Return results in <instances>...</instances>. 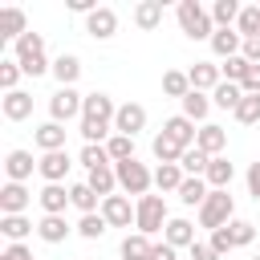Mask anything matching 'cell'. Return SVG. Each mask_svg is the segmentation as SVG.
Here are the masks:
<instances>
[{
	"label": "cell",
	"instance_id": "cell-38",
	"mask_svg": "<svg viewBox=\"0 0 260 260\" xmlns=\"http://www.w3.org/2000/svg\"><path fill=\"white\" fill-rule=\"evenodd\" d=\"M73 228H77V236H81V240H102V236L110 232V223L102 219V211H93V215H81Z\"/></svg>",
	"mask_w": 260,
	"mask_h": 260
},
{
	"label": "cell",
	"instance_id": "cell-22",
	"mask_svg": "<svg viewBox=\"0 0 260 260\" xmlns=\"http://www.w3.org/2000/svg\"><path fill=\"white\" fill-rule=\"evenodd\" d=\"M24 32H28V20H24V8H16V4H8V8L0 12V37L16 45V41H20Z\"/></svg>",
	"mask_w": 260,
	"mask_h": 260
},
{
	"label": "cell",
	"instance_id": "cell-3",
	"mask_svg": "<svg viewBox=\"0 0 260 260\" xmlns=\"http://www.w3.org/2000/svg\"><path fill=\"white\" fill-rule=\"evenodd\" d=\"M167 223H171V211H167V199H162V195H142V199L134 203V232L158 236Z\"/></svg>",
	"mask_w": 260,
	"mask_h": 260
},
{
	"label": "cell",
	"instance_id": "cell-48",
	"mask_svg": "<svg viewBox=\"0 0 260 260\" xmlns=\"http://www.w3.org/2000/svg\"><path fill=\"white\" fill-rule=\"evenodd\" d=\"M244 183H248V195L260 203V162H252L248 167V175H244Z\"/></svg>",
	"mask_w": 260,
	"mask_h": 260
},
{
	"label": "cell",
	"instance_id": "cell-13",
	"mask_svg": "<svg viewBox=\"0 0 260 260\" xmlns=\"http://www.w3.org/2000/svg\"><path fill=\"white\" fill-rule=\"evenodd\" d=\"M37 203H41V211H45V215H65V207H73V199H69V187H65V183H45V187L37 191Z\"/></svg>",
	"mask_w": 260,
	"mask_h": 260
},
{
	"label": "cell",
	"instance_id": "cell-51",
	"mask_svg": "<svg viewBox=\"0 0 260 260\" xmlns=\"http://www.w3.org/2000/svg\"><path fill=\"white\" fill-rule=\"evenodd\" d=\"M240 85H244V93H260V65H252V69H248V77H244Z\"/></svg>",
	"mask_w": 260,
	"mask_h": 260
},
{
	"label": "cell",
	"instance_id": "cell-17",
	"mask_svg": "<svg viewBox=\"0 0 260 260\" xmlns=\"http://www.w3.org/2000/svg\"><path fill=\"white\" fill-rule=\"evenodd\" d=\"M65 126L61 122H41L37 130H32V142H37V150L41 154H49V150H65Z\"/></svg>",
	"mask_w": 260,
	"mask_h": 260
},
{
	"label": "cell",
	"instance_id": "cell-23",
	"mask_svg": "<svg viewBox=\"0 0 260 260\" xmlns=\"http://www.w3.org/2000/svg\"><path fill=\"white\" fill-rule=\"evenodd\" d=\"M207 45H211V53H215L219 61H228V57H240V49H244V37H240L236 28H215V37H211Z\"/></svg>",
	"mask_w": 260,
	"mask_h": 260
},
{
	"label": "cell",
	"instance_id": "cell-35",
	"mask_svg": "<svg viewBox=\"0 0 260 260\" xmlns=\"http://www.w3.org/2000/svg\"><path fill=\"white\" fill-rule=\"evenodd\" d=\"M162 93L183 102V98L191 93V77H187V69H167V73H162Z\"/></svg>",
	"mask_w": 260,
	"mask_h": 260
},
{
	"label": "cell",
	"instance_id": "cell-52",
	"mask_svg": "<svg viewBox=\"0 0 260 260\" xmlns=\"http://www.w3.org/2000/svg\"><path fill=\"white\" fill-rule=\"evenodd\" d=\"M150 260H179V248H171V244L162 240V244H154V252H150Z\"/></svg>",
	"mask_w": 260,
	"mask_h": 260
},
{
	"label": "cell",
	"instance_id": "cell-47",
	"mask_svg": "<svg viewBox=\"0 0 260 260\" xmlns=\"http://www.w3.org/2000/svg\"><path fill=\"white\" fill-rule=\"evenodd\" d=\"M187 252H191V260H219V256H215V248H211L207 240H195Z\"/></svg>",
	"mask_w": 260,
	"mask_h": 260
},
{
	"label": "cell",
	"instance_id": "cell-50",
	"mask_svg": "<svg viewBox=\"0 0 260 260\" xmlns=\"http://www.w3.org/2000/svg\"><path fill=\"white\" fill-rule=\"evenodd\" d=\"M240 53H244V57H248V61H252V65H260V37H248V41H244V49H240Z\"/></svg>",
	"mask_w": 260,
	"mask_h": 260
},
{
	"label": "cell",
	"instance_id": "cell-31",
	"mask_svg": "<svg viewBox=\"0 0 260 260\" xmlns=\"http://www.w3.org/2000/svg\"><path fill=\"white\" fill-rule=\"evenodd\" d=\"M175 195H179L183 207H203V199L211 195V187H207V179H183V187Z\"/></svg>",
	"mask_w": 260,
	"mask_h": 260
},
{
	"label": "cell",
	"instance_id": "cell-28",
	"mask_svg": "<svg viewBox=\"0 0 260 260\" xmlns=\"http://www.w3.org/2000/svg\"><path fill=\"white\" fill-rule=\"evenodd\" d=\"M203 179H207V187H211V191H228V187H232V179H236V167L219 154V158H211V167H207V175H203Z\"/></svg>",
	"mask_w": 260,
	"mask_h": 260
},
{
	"label": "cell",
	"instance_id": "cell-18",
	"mask_svg": "<svg viewBox=\"0 0 260 260\" xmlns=\"http://www.w3.org/2000/svg\"><path fill=\"white\" fill-rule=\"evenodd\" d=\"M195 146H199L203 154L219 158V154L228 150V130H223V126H215V122H203V126H199V138H195Z\"/></svg>",
	"mask_w": 260,
	"mask_h": 260
},
{
	"label": "cell",
	"instance_id": "cell-14",
	"mask_svg": "<svg viewBox=\"0 0 260 260\" xmlns=\"http://www.w3.org/2000/svg\"><path fill=\"white\" fill-rule=\"evenodd\" d=\"M102 219H106L110 228H130V223H134V203H130V195H110V199H102Z\"/></svg>",
	"mask_w": 260,
	"mask_h": 260
},
{
	"label": "cell",
	"instance_id": "cell-42",
	"mask_svg": "<svg viewBox=\"0 0 260 260\" xmlns=\"http://www.w3.org/2000/svg\"><path fill=\"white\" fill-rule=\"evenodd\" d=\"M248 69H252V61H248L244 53H240V57H228V61L219 65V73H223V81H236V85H240V81L248 77Z\"/></svg>",
	"mask_w": 260,
	"mask_h": 260
},
{
	"label": "cell",
	"instance_id": "cell-49",
	"mask_svg": "<svg viewBox=\"0 0 260 260\" xmlns=\"http://www.w3.org/2000/svg\"><path fill=\"white\" fill-rule=\"evenodd\" d=\"M0 260H37V256L28 252V244H8V248L0 252Z\"/></svg>",
	"mask_w": 260,
	"mask_h": 260
},
{
	"label": "cell",
	"instance_id": "cell-41",
	"mask_svg": "<svg viewBox=\"0 0 260 260\" xmlns=\"http://www.w3.org/2000/svg\"><path fill=\"white\" fill-rule=\"evenodd\" d=\"M236 122L240 126H256L260 122V93H244V102L236 106Z\"/></svg>",
	"mask_w": 260,
	"mask_h": 260
},
{
	"label": "cell",
	"instance_id": "cell-4",
	"mask_svg": "<svg viewBox=\"0 0 260 260\" xmlns=\"http://www.w3.org/2000/svg\"><path fill=\"white\" fill-rule=\"evenodd\" d=\"M232 219H236V199H232V191H211V195L203 199V207H199V228L215 232V228H228Z\"/></svg>",
	"mask_w": 260,
	"mask_h": 260
},
{
	"label": "cell",
	"instance_id": "cell-45",
	"mask_svg": "<svg viewBox=\"0 0 260 260\" xmlns=\"http://www.w3.org/2000/svg\"><path fill=\"white\" fill-rule=\"evenodd\" d=\"M20 73H24V69L16 65V57L0 61V89H4V93H12V89H16V81H20Z\"/></svg>",
	"mask_w": 260,
	"mask_h": 260
},
{
	"label": "cell",
	"instance_id": "cell-11",
	"mask_svg": "<svg viewBox=\"0 0 260 260\" xmlns=\"http://www.w3.org/2000/svg\"><path fill=\"white\" fill-rule=\"evenodd\" d=\"M37 162H41V158H32V150H8V154H4V175H8V183H28L32 171H37Z\"/></svg>",
	"mask_w": 260,
	"mask_h": 260
},
{
	"label": "cell",
	"instance_id": "cell-27",
	"mask_svg": "<svg viewBox=\"0 0 260 260\" xmlns=\"http://www.w3.org/2000/svg\"><path fill=\"white\" fill-rule=\"evenodd\" d=\"M134 24H138L142 32L158 28V24H162V0H138V4H134Z\"/></svg>",
	"mask_w": 260,
	"mask_h": 260
},
{
	"label": "cell",
	"instance_id": "cell-2",
	"mask_svg": "<svg viewBox=\"0 0 260 260\" xmlns=\"http://www.w3.org/2000/svg\"><path fill=\"white\" fill-rule=\"evenodd\" d=\"M175 20H179L183 37H191V41H211V37H215V20H211V12H207L199 0H179Z\"/></svg>",
	"mask_w": 260,
	"mask_h": 260
},
{
	"label": "cell",
	"instance_id": "cell-40",
	"mask_svg": "<svg viewBox=\"0 0 260 260\" xmlns=\"http://www.w3.org/2000/svg\"><path fill=\"white\" fill-rule=\"evenodd\" d=\"M236 32H240L244 41H248V37H260V4H248V8H240Z\"/></svg>",
	"mask_w": 260,
	"mask_h": 260
},
{
	"label": "cell",
	"instance_id": "cell-46",
	"mask_svg": "<svg viewBox=\"0 0 260 260\" xmlns=\"http://www.w3.org/2000/svg\"><path fill=\"white\" fill-rule=\"evenodd\" d=\"M207 244H211V248H215V256H219V260H223V256H228V252H232V248H236V244H232V236H228V228H215V232H211V240H207Z\"/></svg>",
	"mask_w": 260,
	"mask_h": 260
},
{
	"label": "cell",
	"instance_id": "cell-5",
	"mask_svg": "<svg viewBox=\"0 0 260 260\" xmlns=\"http://www.w3.org/2000/svg\"><path fill=\"white\" fill-rule=\"evenodd\" d=\"M114 171H118V187L126 191V195H150V187H154V171L146 167V162H138V158H126V162H114Z\"/></svg>",
	"mask_w": 260,
	"mask_h": 260
},
{
	"label": "cell",
	"instance_id": "cell-24",
	"mask_svg": "<svg viewBox=\"0 0 260 260\" xmlns=\"http://www.w3.org/2000/svg\"><path fill=\"white\" fill-rule=\"evenodd\" d=\"M53 77H57V85L73 89L77 77H81V57H77V53H61V57L53 61Z\"/></svg>",
	"mask_w": 260,
	"mask_h": 260
},
{
	"label": "cell",
	"instance_id": "cell-6",
	"mask_svg": "<svg viewBox=\"0 0 260 260\" xmlns=\"http://www.w3.org/2000/svg\"><path fill=\"white\" fill-rule=\"evenodd\" d=\"M81 106H85V93H77V89H65V85H57V93L49 98V122H81Z\"/></svg>",
	"mask_w": 260,
	"mask_h": 260
},
{
	"label": "cell",
	"instance_id": "cell-53",
	"mask_svg": "<svg viewBox=\"0 0 260 260\" xmlns=\"http://www.w3.org/2000/svg\"><path fill=\"white\" fill-rule=\"evenodd\" d=\"M69 12H81V16H89V12H98V4H93V0H69Z\"/></svg>",
	"mask_w": 260,
	"mask_h": 260
},
{
	"label": "cell",
	"instance_id": "cell-12",
	"mask_svg": "<svg viewBox=\"0 0 260 260\" xmlns=\"http://www.w3.org/2000/svg\"><path fill=\"white\" fill-rule=\"evenodd\" d=\"M32 203V191L24 183H4L0 187V215H24Z\"/></svg>",
	"mask_w": 260,
	"mask_h": 260
},
{
	"label": "cell",
	"instance_id": "cell-36",
	"mask_svg": "<svg viewBox=\"0 0 260 260\" xmlns=\"http://www.w3.org/2000/svg\"><path fill=\"white\" fill-rule=\"evenodd\" d=\"M207 12L215 20V28H236V20H240V4L236 0H215Z\"/></svg>",
	"mask_w": 260,
	"mask_h": 260
},
{
	"label": "cell",
	"instance_id": "cell-44",
	"mask_svg": "<svg viewBox=\"0 0 260 260\" xmlns=\"http://www.w3.org/2000/svg\"><path fill=\"white\" fill-rule=\"evenodd\" d=\"M106 150H110V158H114V162H126V158H134V138L114 134V138L106 142Z\"/></svg>",
	"mask_w": 260,
	"mask_h": 260
},
{
	"label": "cell",
	"instance_id": "cell-39",
	"mask_svg": "<svg viewBox=\"0 0 260 260\" xmlns=\"http://www.w3.org/2000/svg\"><path fill=\"white\" fill-rule=\"evenodd\" d=\"M150 154H154L158 162H179V158H183V146H179V142H171L167 134H154V142H150Z\"/></svg>",
	"mask_w": 260,
	"mask_h": 260
},
{
	"label": "cell",
	"instance_id": "cell-25",
	"mask_svg": "<svg viewBox=\"0 0 260 260\" xmlns=\"http://www.w3.org/2000/svg\"><path fill=\"white\" fill-rule=\"evenodd\" d=\"M162 240H167L171 248H191V244H195V223L183 219V215H175V219L162 228Z\"/></svg>",
	"mask_w": 260,
	"mask_h": 260
},
{
	"label": "cell",
	"instance_id": "cell-43",
	"mask_svg": "<svg viewBox=\"0 0 260 260\" xmlns=\"http://www.w3.org/2000/svg\"><path fill=\"white\" fill-rule=\"evenodd\" d=\"M228 236H232L236 248H248V244L256 240V223H252V219H232V223H228Z\"/></svg>",
	"mask_w": 260,
	"mask_h": 260
},
{
	"label": "cell",
	"instance_id": "cell-20",
	"mask_svg": "<svg viewBox=\"0 0 260 260\" xmlns=\"http://www.w3.org/2000/svg\"><path fill=\"white\" fill-rule=\"evenodd\" d=\"M0 110H4V118H8V122H24V118H32V93L12 89V93H4V98H0Z\"/></svg>",
	"mask_w": 260,
	"mask_h": 260
},
{
	"label": "cell",
	"instance_id": "cell-16",
	"mask_svg": "<svg viewBox=\"0 0 260 260\" xmlns=\"http://www.w3.org/2000/svg\"><path fill=\"white\" fill-rule=\"evenodd\" d=\"M162 134H167L171 142H179L183 150H191V146H195V138H199V126H195L191 118L175 114V118H167V122H162Z\"/></svg>",
	"mask_w": 260,
	"mask_h": 260
},
{
	"label": "cell",
	"instance_id": "cell-34",
	"mask_svg": "<svg viewBox=\"0 0 260 260\" xmlns=\"http://www.w3.org/2000/svg\"><path fill=\"white\" fill-rule=\"evenodd\" d=\"M85 183H89L102 199H110V195L118 191V171H114V167H98V171H89V175H85Z\"/></svg>",
	"mask_w": 260,
	"mask_h": 260
},
{
	"label": "cell",
	"instance_id": "cell-30",
	"mask_svg": "<svg viewBox=\"0 0 260 260\" xmlns=\"http://www.w3.org/2000/svg\"><path fill=\"white\" fill-rule=\"evenodd\" d=\"M179 106H183V118H191V122H199V126H203V122H207V114H211V98H207V93H199V89H191Z\"/></svg>",
	"mask_w": 260,
	"mask_h": 260
},
{
	"label": "cell",
	"instance_id": "cell-1",
	"mask_svg": "<svg viewBox=\"0 0 260 260\" xmlns=\"http://www.w3.org/2000/svg\"><path fill=\"white\" fill-rule=\"evenodd\" d=\"M12 57H16V65L28 73V77H41V73H53V61L45 57V37L41 32H24L16 45H12Z\"/></svg>",
	"mask_w": 260,
	"mask_h": 260
},
{
	"label": "cell",
	"instance_id": "cell-8",
	"mask_svg": "<svg viewBox=\"0 0 260 260\" xmlns=\"http://www.w3.org/2000/svg\"><path fill=\"white\" fill-rule=\"evenodd\" d=\"M138 130H146V106H138V102H122L118 114H114V134L134 138Z\"/></svg>",
	"mask_w": 260,
	"mask_h": 260
},
{
	"label": "cell",
	"instance_id": "cell-33",
	"mask_svg": "<svg viewBox=\"0 0 260 260\" xmlns=\"http://www.w3.org/2000/svg\"><path fill=\"white\" fill-rule=\"evenodd\" d=\"M183 179H187V175H183L179 162H158V167H154V187H158V191H179Z\"/></svg>",
	"mask_w": 260,
	"mask_h": 260
},
{
	"label": "cell",
	"instance_id": "cell-19",
	"mask_svg": "<svg viewBox=\"0 0 260 260\" xmlns=\"http://www.w3.org/2000/svg\"><path fill=\"white\" fill-rule=\"evenodd\" d=\"M69 232H77V228H73L65 215H41V219H37V236H41L45 244H65Z\"/></svg>",
	"mask_w": 260,
	"mask_h": 260
},
{
	"label": "cell",
	"instance_id": "cell-32",
	"mask_svg": "<svg viewBox=\"0 0 260 260\" xmlns=\"http://www.w3.org/2000/svg\"><path fill=\"white\" fill-rule=\"evenodd\" d=\"M244 102V85H236V81H219L215 85V93H211V106H219V110H232L236 114V106Z\"/></svg>",
	"mask_w": 260,
	"mask_h": 260
},
{
	"label": "cell",
	"instance_id": "cell-9",
	"mask_svg": "<svg viewBox=\"0 0 260 260\" xmlns=\"http://www.w3.org/2000/svg\"><path fill=\"white\" fill-rule=\"evenodd\" d=\"M69 171H73L69 150H49V154H41V162H37V175H41L45 183H65Z\"/></svg>",
	"mask_w": 260,
	"mask_h": 260
},
{
	"label": "cell",
	"instance_id": "cell-37",
	"mask_svg": "<svg viewBox=\"0 0 260 260\" xmlns=\"http://www.w3.org/2000/svg\"><path fill=\"white\" fill-rule=\"evenodd\" d=\"M77 162H81L85 171H98V167H114V158H110V150H106V146H93V142H85V146H81V154H77Z\"/></svg>",
	"mask_w": 260,
	"mask_h": 260
},
{
	"label": "cell",
	"instance_id": "cell-10",
	"mask_svg": "<svg viewBox=\"0 0 260 260\" xmlns=\"http://www.w3.org/2000/svg\"><path fill=\"white\" fill-rule=\"evenodd\" d=\"M85 32H89L93 41H110V37L118 32V12H114L110 4H98V12L85 16Z\"/></svg>",
	"mask_w": 260,
	"mask_h": 260
},
{
	"label": "cell",
	"instance_id": "cell-7",
	"mask_svg": "<svg viewBox=\"0 0 260 260\" xmlns=\"http://www.w3.org/2000/svg\"><path fill=\"white\" fill-rule=\"evenodd\" d=\"M114 114H118V106H114V98H110V93H102V89L85 93L81 122H93V126H114Z\"/></svg>",
	"mask_w": 260,
	"mask_h": 260
},
{
	"label": "cell",
	"instance_id": "cell-29",
	"mask_svg": "<svg viewBox=\"0 0 260 260\" xmlns=\"http://www.w3.org/2000/svg\"><path fill=\"white\" fill-rule=\"evenodd\" d=\"M69 199H73V207H77L81 215H93V211H102V195H98L89 183H73V187H69Z\"/></svg>",
	"mask_w": 260,
	"mask_h": 260
},
{
	"label": "cell",
	"instance_id": "cell-15",
	"mask_svg": "<svg viewBox=\"0 0 260 260\" xmlns=\"http://www.w3.org/2000/svg\"><path fill=\"white\" fill-rule=\"evenodd\" d=\"M187 77H191V89H199V93H215V85L223 81V73H219L215 61H195L187 69Z\"/></svg>",
	"mask_w": 260,
	"mask_h": 260
},
{
	"label": "cell",
	"instance_id": "cell-21",
	"mask_svg": "<svg viewBox=\"0 0 260 260\" xmlns=\"http://www.w3.org/2000/svg\"><path fill=\"white\" fill-rule=\"evenodd\" d=\"M150 252H154V240L142 236V232H126L122 244H118V256L122 260H150Z\"/></svg>",
	"mask_w": 260,
	"mask_h": 260
},
{
	"label": "cell",
	"instance_id": "cell-54",
	"mask_svg": "<svg viewBox=\"0 0 260 260\" xmlns=\"http://www.w3.org/2000/svg\"><path fill=\"white\" fill-rule=\"evenodd\" d=\"M252 260H260V256H252Z\"/></svg>",
	"mask_w": 260,
	"mask_h": 260
},
{
	"label": "cell",
	"instance_id": "cell-26",
	"mask_svg": "<svg viewBox=\"0 0 260 260\" xmlns=\"http://www.w3.org/2000/svg\"><path fill=\"white\" fill-rule=\"evenodd\" d=\"M28 232H37V223H32L28 215H0V236H4L8 244H24Z\"/></svg>",
	"mask_w": 260,
	"mask_h": 260
}]
</instances>
